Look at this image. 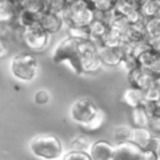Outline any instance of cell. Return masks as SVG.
Returning a JSON list of instances; mask_svg holds the SVG:
<instances>
[{
  "instance_id": "obj_1",
  "label": "cell",
  "mask_w": 160,
  "mask_h": 160,
  "mask_svg": "<svg viewBox=\"0 0 160 160\" xmlns=\"http://www.w3.org/2000/svg\"><path fill=\"white\" fill-rule=\"evenodd\" d=\"M51 59L55 64L69 62L78 75L95 72L102 65L96 44L91 40L76 39L72 36L65 38L56 45Z\"/></svg>"
},
{
  "instance_id": "obj_2",
  "label": "cell",
  "mask_w": 160,
  "mask_h": 160,
  "mask_svg": "<svg viewBox=\"0 0 160 160\" xmlns=\"http://www.w3.org/2000/svg\"><path fill=\"white\" fill-rule=\"evenodd\" d=\"M61 16L68 26H89L95 20V9L88 0H75L69 2Z\"/></svg>"
},
{
  "instance_id": "obj_3",
  "label": "cell",
  "mask_w": 160,
  "mask_h": 160,
  "mask_svg": "<svg viewBox=\"0 0 160 160\" xmlns=\"http://www.w3.org/2000/svg\"><path fill=\"white\" fill-rule=\"evenodd\" d=\"M30 151L44 160H56L62 154V144L55 135H38L30 141Z\"/></svg>"
},
{
  "instance_id": "obj_4",
  "label": "cell",
  "mask_w": 160,
  "mask_h": 160,
  "mask_svg": "<svg viewBox=\"0 0 160 160\" xmlns=\"http://www.w3.org/2000/svg\"><path fill=\"white\" fill-rule=\"evenodd\" d=\"M10 70L14 78L22 81H30L36 76L38 61L32 54L20 52L11 59Z\"/></svg>"
},
{
  "instance_id": "obj_5",
  "label": "cell",
  "mask_w": 160,
  "mask_h": 160,
  "mask_svg": "<svg viewBox=\"0 0 160 160\" xmlns=\"http://www.w3.org/2000/svg\"><path fill=\"white\" fill-rule=\"evenodd\" d=\"M99 108L88 98L76 99L70 106V118L72 121L84 126L89 124L99 112Z\"/></svg>"
},
{
  "instance_id": "obj_6",
  "label": "cell",
  "mask_w": 160,
  "mask_h": 160,
  "mask_svg": "<svg viewBox=\"0 0 160 160\" xmlns=\"http://www.w3.org/2000/svg\"><path fill=\"white\" fill-rule=\"evenodd\" d=\"M111 160H159L158 152L155 151H144L134 142H124L115 145L114 155Z\"/></svg>"
},
{
  "instance_id": "obj_7",
  "label": "cell",
  "mask_w": 160,
  "mask_h": 160,
  "mask_svg": "<svg viewBox=\"0 0 160 160\" xmlns=\"http://www.w3.org/2000/svg\"><path fill=\"white\" fill-rule=\"evenodd\" d=\"M131 142L138 145L144 151H155L160 146V139L156 134H154L149 128H132Z\"/></svg>"
},
{
  "instance_id": "obj_8",
  "label": "cell",
  "mask_w": 160,
  "mask_h": 160,
  "mask_svg": "<svg viewBox=\"0 0 160 160\" xmlns=\"http://www.w3.org/2000/svg\"><path fill=\"white\" fill-rule=\"evenodd\" d=\"M50 39V34L45 31L40 25L25 29L22 42L32 51H40L42 50Z\"/></svg>"
},
{
  "instance_id": "obj_9",
  "label": "cell",
  "mask_w": 160,
  "mask_h": 160,
  "mask_svg": "<svg viewBox=\"0 0 160 160\" xmlns=\"http://www.w3.org/2000/svg\"><path fill=\"white\" fill-rule=\"evenodd\" d=\"M126 76H128V81H129L130 86L140 89L142 91H145L150 85H152L155 81V78H156L152 72H150L149 70H146L141 66L126 72Z\"/></svg>"
},
{
  "instance_id": "obj_10",
  "label": "cell",
  "mask_w": 160,
  "mask_h": 160,
  "mask_svg": "<svg viewBox=\"0 0 160 160\" xmlns=\"http://www.w3.org/2000/svg\"><path fill=\"white\" fill-rule=\"evenodd\" d=\"M98 52L102 65H106V66H118L121 64L124 58V50L121 45L110 46V45L101 44L98 46Z\"/></svg>"
},
{
  "instance_id": "obj_11",
  "label": "cell",
  "mask_w": 160,
  "mask_h": 160,
  "mask_svg": "<svg viewBox=\"0 0 160 160\" xmlns=\"http://www.w3.org/2000/svg\"><path fill=\"white\" fill-rule=\"evenodd\" d=\"M146 40H148V35H146L144 21L129 24L122 32V42L130 44L132 46H135L140 42H144Z\"/></svg>"
},
{
  "instance_id": "obj_12",
  "label": "cell",
  "mask_w": 160,
  "mask_h": 160,
  "mask_svg": "<svg viewBox=\"0 0 160 160\" xmlns=\"http://www.w3.org/2000/svg\"><path fill=\"white\" fill-rule=\"evenodd\" d=\"M25 29L18 25L15 19L12 20H0V39L4 41H22Z\"/></svg>"
},
{
  "instance_id": "obj_13",
  "label": "cell",
  "mask_w": 160,
  "mask_h": 160,
  "mask_svg": "<svg viewBox=\"0 0 160 160\" xmlns=\"http://www.w3.org/2000/svg\"><path fill=\"white\" fill-rule=\"evenodd\" d=\"M115 145L106 140H98L91 144L89 155L91 160H111L114 155Z\"/></svg>"
},
{
  "instance_id": "obj_14",
  "label": "cell",
  "mask_w": 160,
  "mask_h": 160,
  "mask_svg": "<svg viewBox=\"0 0 160 160\" xmlns=\"http://www.w3.org/2000/svg\"><path fill=\"white\" fill-rule=\"evenodd\" d=\"M120 102L129 106L130 109L141 106L145 104V92L140 89L129 86L120 95Z\"/></svg>"
},
{
  "instance_id": "obj_15",
  "label": "cell",
  "mask_w": 160,
  "mask_h": 160,
  "mask_svg": "<svg viewBox=\"0 0 160 160\" xmlns=\"http://www.w3.org/2000/svg\"><path fill=\"white\" fill-rule=\"evenodd\" d=\"M64 20H62V16L60 14H54V12H50V11H44L41 12L40 15V20H39V25L45 30L48 31L49 34H55L58 32L62 25H64Z\"/></svg>"
},
{
  "instance_id": "obj_16",
  "label": "cell",
  "mask_w": 160,
  "mask_h": 160,
  "mask_svg": "<svg viewBox=\"0 0 160 160\" xmlns=\"http://www.w3.org/2000/svg\"><path fill=\"white\" fill-rule=\"evenodd\" d=\"M40 15L39 12H35V11H31L29 9H20L19 12L16 14L15 16V21L18 22L19 26H21L22 29H29V28H32V26H36L39 25V20H40Z\"/></svg>"
},
{
  "instance_id": "obj_17",
  "label": "cell",
  "mask_w": 160,
  "mask_h": 160,
  "mask_svg": "<svg viewBox=\"0 0 160 160\" xmlns=\"http://www.w3.org/2000/svg\"><path fill=\"white\" fill-rule=\"evenodd\" d=\"M20 9H22L20 0H0V20L15 19Z\"/></svg>"
},
{
  "instance_id": "obj_18",
  "label": "cell",
  "mask_w": 160,
  "mask_h": 160,
  "mask_svg": "<svg viewBox=\"0 0 160 160\" xmlns=\"http://www.w3.org/2000/svg\"><path fill=\"white\" fill-rule=\"evenodd\" d=\"M150 119H151V116L148 112L145 105H141V106L131 109L130 120H131L132 128H149Z\"/></svg>"
},
{
  "instance_id": "obj_19",
  "label": "cell",
  "mask_w": 160,
  "mask_h": 160,
  "mask_svg": "<svg viewBox=\"0 0 160 160\" xmlns=\"http://www.w3.org/2000/svg\"><path fill=\"white\" fill-rule=\"evenodd\" d=\"M109 25L106 22H104L102 20L95 19L90 25H89V31H90V39L94 44H96V46L102 44V39L105 36V34L108 32Z\"/></svg>"
},
{
  "instance_id": "obj_20",
  "label": "cell",
  "mask_w": 160,
  "mask_h": 160,
  "mask_svg": "<svg viewBox=\"0 0 160 160\" xmlns=\"http://www.w3.org/2000/svg\"><path fill=\"white\" fill-rule=\"evenodd\" d=\"M139 10L144 20L160 16V2L158 0H145Z\"/></svg>"
},
{
  "instance_id": "obj_21",
  "label": "cell",
  "mask_w": 160,
  "mask_h": 160,
  "mask_svg": "<svg viewBox=\"0 0 160 160\" xmlns=\"http://www.w3.org/2000/svg\"><path fill=\"white\" fill-rule=\"evenodd\" d=\"M91 145H90V139L84 135V134H80V135H76L70 145H69V151H82V152H88L90 150Z\"/></svg>"
},
{
  "instance_id": "obj_22",
  "label": "cell",
  "mask_w": 160,
  "mask_h": 160,
  "mask_svg": "<svg viewBox=\"0 0 160 160\" xmlns=\"http://www.w3.org/2000/svg\"><path fill=\"white\" fill-rule=\"evenodd\" d=\"M131 135H132V128L126 126V125L116 126V128L114 129V134H112L115 145L131 141Z\"/></svg>"
},
{
  "instance_id": "obj_23",
  "label": "cell",
  "mask_w": 160,
  "mask_h": 160,
  "mask_svg": "<svg viewBox=\"0 0 160 160\" xmlns=\"http://www.w3.org/2000/svg\"><path fill=\"white\" fill-rule=\"evenodd\" d=\"M144 25H145L148 40L151 39V38H154V36L160 35V16L144 20Z\"/></svg>"
},
{
  "instance_id": "obj_24",
  "label": "cell",
  "mask_w": 160,
  "mask_h": 160,
  "mask_svg": "<svg viewBox=\"0 0 160 160\" xmlns=\"http://www.w3.org/2000/svg\"><path fill=\"white\" fill-rule=\"evenodd\" d=\"M68 5L69 0H45V11L61 15Z\"/></svg>"
},
{
  "instance_id": "obj_25",
  "label": "cell",
  "mask_w": 160,
  "mask_h": 160,
  "mask_svg": "<svg viewBox=\"0 0 160 160\" xmlns=\"http://www.w3.org/2000/svg\"><path fill=\"white\" fill-rule=\"evenodd\" d=\"M120 65L124 68V70H125L126 72H129V71H131V70H134V69H136V68L140 66L139 59H138V56H136L132 51H131V52H126V54L124 55L122 61H121Z\"/></svg>"
},
{
  "instance_id": "obj_26",
  "label": "cell",
  "mask_w": 160,
  "mask_h": 160,
  "mask_svg": "<svg viewBox=\"0 0 160 160\" xmlns=\"http://www.w3.org/2000/svg\"><path fill=\"white\" fill-rule=\"evenodd\" d=\"M95 11H111L115 9L118 0H88Z\"/></svg>"
},
{
  "instance_id": "obj_27",
  "label": "cell",
  "mask_w": 160,
  "mask_h": 160,
  "mask_svg": "<svg viewBox=\"0 0 160 160\" xmlns=\"http://www.w3.org/2000/svg\"><path fill=\"white\" fill-rule=\"evenodd\" d=\"M104 121H105V114H104L102 110H99V112L96 114V116L89 124L81 126V129H84L85 131H98L104 125Z\"/></svg>"
},
{
  "instance_id": "obj_28",
  "label": "cell",
  "mask_w": 160,
  "mask_h": 160,
  "mask_svg": "<svg viewBox=\"0 0 160 160\" xmlns=\"http://www.w3.org/2000/svg\"><path fill=\"white\" fill-rule=\"evenodd\" d=\"M144 92H145V102L160 100V84L156 81V78H155L154 84L150 85Z\"/></svg>"
},
{
  "instance_id": "obj_29",
  "label": "cell",
  "mask_w": 160,
  "mask_h": 160,
  "mask_svg": "<svg viewBox=\"0 0 160 160\" xmlns=\"http://www.w3.org/2000/svg\"><path fill=\"white\" fill-rule=\"evenodd\" d=\"M69 36L76 38V39H90V31L89 26H68Z\"/></svg>"
},
{
  "instance_id": "obj_30",
  "label": "cell",
  "mask_w": 160,
  "mask_h": 160,
  "mask_svg": "<svg viewBox=\"0 0 160 160\" xmlns=\"http://www.w3.org/2000/svg\"><path fill=\"white\" fill-rule=\"evenodd\" d=\"M22 8L41 14L45 11V0H22Z\"/></svg>"
},
{
  "instance_id": "obj_31",
  "label": "cell",
  "mask_w": 160,
  "mask_h": 160,
  "mask_svg": "<svg viewBox=\"0 0 160 160\" xmlns=\"http://www.w3.org/2000/svg\"><path fill=\"white\" fill-rule=\"evenodd\" d=\"M61 160H91L89 152L82 151H69L66 152Z\"/></svg>"
},
{
  "instance_id": "obj_32",
  "label": "cell",
  "mask_w": 160,
  "mask_h": 160,
  "mask_svg": "<svg viewBox=\"0 0 160 160\" xmlns=\"http://www.w3.org/2000/svg\"><path fill=\"white\" fill-rule=\"evenodd\" d=\"M144 105H145V108H146V110L151 118H159L160 116V100L145 102Z\"/></svg>"
},
{
  "instance_id": "obj_33",
  "label": "cell",
  "mask_w": 160,
  "mask_h": 160,
  "mask_svg": "<svg viewBox=\"0 0 160 160\" xmlns=\"http://www.w3.org/2000/svg\"><path fill=\"white\" fill-rule=\"evenodd\" d=\"M34 100L39 105H45L50 101V94L46 90H38L34 95Z\"/></svg>"
},
{
  "instance_id": "obj_34",
  "label": "cell",
  "mask_w": 160,
  "mask_h": 160,
  "mask_svg": "<svg viewBox=\"0 0 160 160\" xmlns=\"http://www.w3.org/2000/svg\"><path fill=\"white\" fill-rule=\"evenodd\" d=\"M149 129H150L154 134L160 135V116H159V118H151V119H150Z\"/></svg>"
},
{
  "instance_id": "obj_35",
  "label": "cell",
  "mask_w": 160,
  "mask_h": 160,
  "mask_svg": "<svg viewBox=\"0 0 160 160\" xmlns=\"http://www.w3.org/2000/svg\"><path fill=\"white\" fill-rule=\"evenodd\" d=\"M149 44H150V46L152 48L154 51H156L158 54H160V35L149 39Z\"/></svg>"
},
{
  "instance_id": "obj_36",
  "label": "cell",
  "mask_w": 160,
  "mask_h": 160,
  "mask_svg": "<svg viewBox=\"0 0 160 160\" xmlns=\"http://www.w3.org/2000/svg\"><path fill=\"white\" fill-rule=\"evenodd\" d=\"M119 1H121V2H125V4L130 5V6H134V8H138V9H140V6L142 5V2H144L145 0H119Z\"/></svg>"
},
{
  "instance_id": "obj_37",
  "label": "cell",
  "mask_w": 160,
  "mask_h": 160,
  "mask_svg": "<svg viewBox=\"0 0 160 160\" xmlns=\"http://www.w3.org/2000/svg\"><path fill=\"white\" fill-rule=\"evenodd\" d=\"M8 55V46L2 39H0V60Z\"/></svg>"
},
{
  "instance_id": "obj_38",
  "label": "cell",
  "mask_w": 160,
  "mask_h": 160,
  "mask_svg": "<svg viewBox=\"0 0 160 160\" xmlns=\"http://www.w3.org/2000/svg\"><path fill=\"white\" fill-rule=\"evenodd\" d=\"M158 158H159V160H160V146H159V149H158Z\"/></svg>"
},
{
  "instance_id": "obj_39",
  "label": "cell",
  "mask_w": 160,
  "mask_h": 160,
  "mask_svg": "<svg viewBox=\"0 0 160 160\" xmlns=\"http://www.w3.org/2000/svg\"><path fill=\"white\" fill-rule=\"evenodd\" d=\"M156 81L160 84V75H159V76H156Z\"/></svg>"
},
{
  "instance_id": "obj_40",
  "label": "cell",
  "mask_w": 160,
  "mask_h": 160,
  "mask_svg": "<svg viewBox=\"0 0 160 160\" xmlns=\"http://www.w3.org/2000/svg\"><path fill=\"white\" fill-rule=\"evenodd\" d=\"M158 1H159V2H160V0H158Z\"/></svg>"
}]
</instances>
